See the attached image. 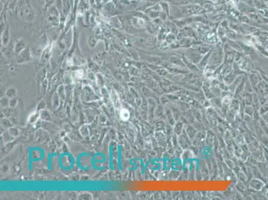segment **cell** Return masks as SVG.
Returning a JSON list of instances; mask_svg holds the SVG:
<instances>
[{"label": "cell", "mask_w": 268, "mask_h": 200, "mask_svg": "<svg viewBox=\"0 0 268 200\" xmlns=\"http://www.w3.org/2000/svg\"><path fill=\"white\" fill-rule=\"evenodd\" d=\"M120 116L123 120H128L129 117V112L126 109H122L120 112Z\"/></svg>", "instance_id": "1"}, {"label": "cell", "mask_w": 268, "mask_h": 200, "mask_svg": "<svg viewBox=\"0 0 268 200\" xmlns=\"http://www.w3.org/2000/svg\"><path fill=\"white\" fill-rule=\"evenodd\" d=\"M242 1H245V4H247L248 5H250V6H253V5L254 0H242Z\"/></svg>", "instance_id": "2"}, {"label": "cell", "mask_w": 268, "mask_h": 200, "mask_svg": "<svg viewBox=\"0 0 268 200\" xmlns=\"http://www.w3.org/2000/svg\"><path fill=\"white\" fill-rule=\"evenodd\" d=\"M264 1L266 2V3H267L268 2V0H264Z\"/></svg>", "instance_id": "3"}, {"label": "cell", "mask_w": 268, "mask_h": 200, "mask_svg": "<svg viewBox=\"0 0 268 200\" xmlns=\"http://www.w3.org/2000/svg\"><path fill=\"white\" fill-rule=\"evenodd\" d=\"M267 5H268V2H267Z\"/></svg>", "instance_id": "4"}]
</instances>
